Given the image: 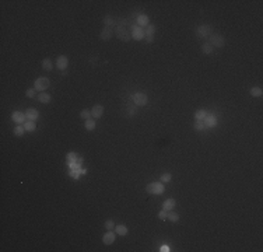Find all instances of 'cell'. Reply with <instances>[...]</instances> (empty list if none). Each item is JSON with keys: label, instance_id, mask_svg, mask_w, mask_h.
Masks as SVG:
<instances>
[{"label": "cell", "instance_id": "cell-30", "mask_svg": "<svg viewBox=\"0 0 263 252\" xmlns=\"http://www.w3.org/2000/svg\"><path fill=\"white\" fill-rule=\"evenodd\" d=\"M171 179H172V175L170 174V172H165V174H162L161 175V182L164 183V182H171Z\"/></svg>", "mask_w": 263, "mask_h": 252}, {"label": "cell", "instance_id": "cell-35", "mask_svg": "<svg viewBox=\"0 0 263 252\" xmlns=\"http://www.w3.org/2000/svg\"><path fill=\"white\" fill-rule=\"evenodd\" d=\"M146 191H147V193L148 195H154V182L153 183H148L146 186Z\"/></svg>", "mask_w": 263, "mask_h": 252}, {"label": "cell", "instance_id": "cell-4", "mask_svg": "<svg viewBox=\"0 0 263 252\" xmlns=\"http://www.w3.org/2000/svg\"><path fill=\"white\" fill-rule=\"evenodd\" d=\"M209 44L213 46V48H223L225 45V41H224V37L223 35H219V34H211L210 35V42Z\"/></svg>", "mask_w": 263, "mask_h": 252}, {"label": "cell", "instance_id": "cell-29", "mask_svg": "<svg viewBox=\"0 0 263 252\" xmlns=\"http://www.w3.org/2000/svg\"><path fill=\"white\" fill-rule=\"evenodd\" d=\"M194 129L197 130V132H202V130L206 129V125H204V122L203 121H196V125H194Z\"/></svg>", "mask_w": 263, "mask_h": 252}, {"label": "cell", "instance_id": "cell-24", "mask_svg": "<svg viewBox=\"0 0 263 252\" xmlns=\"http://www.w3.org/2000/svg\"><path fill=\"white\" fill-rule=\"evenodd\" d=\"M262 94H263V91H262V88H260V87H253V88L251 90V95H252V97H262Z\"/></svg>", "mask_w": 263, "mask_h": 252}, {"label": "cell", "instance_id": "cell-22", "mask_svg": "<svg viewBox=\"0 0 263 252\" xmlns=\"http://www.w3.org/2000/svg\"><path fill=\"white\" fill-rule=\"evenodd\" d=\"M42 67H44V70H48V72H50V70L53 69V63L50 59H44L42 60Z\"/></svg>", "mask_w": 263, "mask_h": 252}, {"label": "cell", "instance_id": "cell-21", "mask_svg": "<svg viewBox=\"0 0 263 252\" xmlns=\"http://www.w3.org/2000/svg\"><path fill=\"white\" fill-rule=\"evenodd\" d=\"M162 192H164V183L162 182L154 183V195H161Z\"/></svg>", "mask_w": 263, "mask_h": 252}, {"label": "cell", "instance_id": "cell-28", "mask_svg": "<svg viewBox=\"0 0 263 252\" xmlns=\"http://www.w3.org/2000/svg\"><path fill=\"white\" fill-rule=\"evenodd\" d=\"M80 118H81V119H84V121L90 119V118H91V111H88V109H83V111L80 112Z\"/></svg>", "mask_w": 263, "mask_h": 252}, {"label": "cell", "instance_id": "cell-36", "mask_svg": "<svg viewBox=\"0 0 263 252\" xmlns=\"http://www.w3.org/2000/svg\"><path fill=\"white\" fill-rule=\"evenodd\" d=\"M167 216H168L167 210H164V209H162V210L160 211V213H158V219H160V220H165V219H167Z\"/></svg>", "mask_w": 263, "mask_h": 252}, {"label": "cell", "instance_id": "cell-37", "mask_svg": "<svg viewBox=\"0 0 263 252\" xmlns=\"http://www.w3.org/2000/svg\"><path fill=\"white\" fill-rule=\"evenodd\" d=\"M160 251H161V252H168V251H170V248H168L167 245H162V247H161V249H160Z\"/></svg>", "mask_w": 263, "mask_h": 252}, {"label": "cell", "instance_id": "cell-18", "mask_svg": "<svg viewBox=\"0 0 263 252\" xmlns=\"http://www.w3.org/2000/svg\"><path fill=\"white\" fill-rule=\"evenodd\" d=\"M207 111L206 109H199L194 112V118H196V121H204V118L207 116Z\"/></svg>", "mask_w": 263, "mask_h": 252}, {"label": "cell", "instance_id": "cell-6", "mask_svg": "<svg viewBox=\"0 0 263 252\" xmlns=\"http://www.w3.org/2000/svg\"><path fill=\"white\" fill-rule=\"evenodd\" d=\"M11 121L13 122H16L17 125H24L25 122H27V116H25V114H23V112H20V111H14L11 114Z\"/></svg>", "mask_w": 263, "mask_h": 252}, {"label": "cell", "instance_id": "cell-17", "mask_svg": "<svg viewBox=\"0 0 263 252\" xmlns=\"http://www.w3.org/2000/svg\"><path fill=\"white\" fill-rule=\"evenodd\" d=\"M50 100H52V97L48 93H39V95H38V101L42 104H48V102H50Z\"/></svg>", "mask_w": 263, "mask_h": 252}, {"label": "cell", "instance_id": "cell-23", "mask_svg": "<svg viewBox=\"0 0 263 252\" xmlns=\"http://www.w3.org/2000/svg\"><path fill=\"white\" fill-rule=\"evenodd\" d=\"M213 51H214V48H213L210 44H203L202 45V52L204 53V55H210V53H213Z\"/></svg>", "mask_w": 263, "mask_h": 252}, {"label": "cell", "instance_id": "cell-10", "mask_svg": "<svg viewBox=\"0 0 263 252\" xmlns=\"http://www.w3.org/2000/svg\"><path fill=\"white\" fill-rule=\"evenodd\" d=\"M25 116H27V121H37L38 118H39V112H38V109H35V108H28V109L24 112Z\"/></svg>", "mask_w": 263, "mask_h": 252}, {"label": "cell", "instance_id": "cell-34", "mask_svg": "<svg viewBox=\"0 0 263 252\" xmlns=\"http://www.w3.org/2000/svg\"><path fill=\"white\" fill-rule=\"evenodd\" d=\"M35 91H37L35 88H28L27 91H25V95H27L28 98H34L35 97Z\"/></svg>", "mask_w": 263, "mask_h": 252}, {"label": "cell", "instance_id": "cell-12", "mask_svg": "<svg viewBox=\"0 0 263 252\" xmlns=\"http://www.w3.org/2000/svg\"><path fill=\"white\" fill-rule=\"evenodd\" d=\"M112 28L111 27H104L101 31V34H99V38H101L102 41H109L111 38H112Z\"/></svg>", "mask_w": 263, "mask_h": 252}, {"label": "cell", "instance_id": "cell-31", "mask_svg": "<svg viewBox=\"0 0 263 252\" xmlns=\"http://www.w3.org/2000/svg\"><path fill=\"white\" fill-rule=\"evenodd\" d=\"M66 160H67L69 163H72V161H76V160H78V155H77L76 153H73V151H72V153H69V154L66 155Z\"/></svg>", "mask_w": 263, "mask_h": 252}, {"label": "cell", "instance_id": "cell-7", "mask_svg": "<svg viewBox=\"0 0 263 252\" xmlns=\"http://www.w3.org/2000/svg\"><path fill=\"white\" fill-rule=\"evenodd\" d=\"M147 101H148V98H147V95L144 93H136L133 95V102L136 104L137 106H142V105H146Z\"/></svg>", "mask_w": 263, "mask_h": 252}, {"label": "cell", "instance_id": "cell-25", "mask_svg": "<svg viewBox=\"0 0 263 252\" xmlns=\"http://www.w3.org/2000/svg\"><path fill=\"white\" fill-rule=\"evenodd\" d=\"M144 32H146V37H153L154 32H155V27L154 25H147Z\"/></svg>", "mask_w": 263, "mask_h": 252}, {"label": "cell", "instance_id": "cell-26", "mask_svg": "<svg viewBox=\"0 0 263 252\" xmlns=\"http://www.w3.org/2000/svg\"><path fill=\"white\" fill-rule=\"evenodd\" d=\"M167 219L170 220V221H172V223H176V221L179 220V216L171 210V213H168V216H167Z\"/></svg>", "mask_w": 263, "mask_h": 252}, {"label": "cell", "instance_id": "cell-32", "mask_svg": "<svg viewBox=\"0 0 263 252\" xmlns=\"http://www.w3.org/2000/svg\"><path fill=\"white\" fill-rule=\"evenodd\" d=\"M105 228L106 230H113L115 228V223H113V220H106L105 221Z\"/></svg>", "mask_w": 263, "mask_h": 252}, {"label": "cell", "instance_id": "cell-33", "mask_svg": "<svg viewBox=\"0 0 263 252\" xmlns=\"http://www.w3.org/2000/svg\"><path fill=\"white\" fill-rule=\"evenodd\" d=\"M104 23H105V27H112V25H113V20H112V17L106 16L105 18H104Z\"/></svg>", "mask_w": 263, "mask_h": 252}, {"label": "cell", "instance_id": "cell-14", "mask_svg": "<svg viewBox=\"0 0 263 252\" xmlns=\"http://www.w3.org/2000/svg\"><path fill=\"white\" fill-rule=\"evenodd\" d=\"M175 204H176V200H175L174 198H170V199H167L165 202L162 203V207H164V210L171 211V210H174Z\"/></svg>", "mask_w": 263, "mask_h": 252}, {"label": "cell", "instance_id": "cell-9", "mask_svg": "<svg viewBox=\"0 0 263 252\" xmlns=\"http://www.w3.org/2000/svg\"><path fill=\"white\" fill-rule=\"evenodd\" d=\"M102 115H104V106L99 105V104L94 105L93 109H91V116H93V119H99Z\"/></svg>", "mask_w": 263, "mask_h": 252}, {"label": "cell", "instance_id": "cell-8", "mask_svg": "<svg viewBox=\"0 0 263 252\" xmlns=\"http://www.w3.org/2000/svg\"><path fill=\"white\" fill-rule=\"evenodd\" d=\"M115 238H116V232H113L112 230H108V231L102 235V242L105 245H111L115 242Z\"/></svg>", "mask_w": 263, "mask_h": 252}, {"label": "cell", "instance_id": "cell-19", "mask_svg": "<svg viewBox=\"0 0 263 252\" xmlns=\"http://www.w3.org/2000/svg\"><path fill=\"white\" fill-rule=\"evenodd\" d=\"M23 126H24L25 132H34V130L37 129V125H35V122H34V121H27V122H25Z\"/></svg>", "mask_w": 263, "mask_h": 252}, {"label": "cell", "instance_id": "cell-1", "mask_svg": "<svg viewBox=\"0 0 263 252\" xmlns=\"http://www.w3.org/2000/svg\"><path fill=\"white\" fill-rule=\"evenodd\" d=\"M49 85H50V81H49L48 77H38L34 81V88L37 90V91H39V93L46 91L49 88Z\"/></svg>", "mask_w": 263, "mask_h": 252}, {"label": "cell", "instance_id": "cell-16", "mask_svg": "<svg viewBox=\"0 0 263 252\" xmlns=\"http://www.w3.org/2000/svg\"><path fill=\"white\" fill-rule=\"evenodd\" d=\"M148 21H150V18L146 16V14H140V16L137 17V25L139 27H147L148 25Z\"/></svg>", "mask_w": 263, "mask_h": 252}, {"label": "cell", "instance_id": "cell-2", "mask_svg": "<svg viewBox=\"0 0 263 252\" xmlns=\"http://www.w3.org/2000/svg\"><path fill=\"white\" fill-rule=\"evenodd\" d=\"M115 32H116V37L123 42H129L130 39H132V35H130V32L125 28V25H119V27H116Z\"/></svg>", "mask_w": 263, "mask_h": 252}, {"label": "cell", "instance_id": "cell-11", "mask_svg": "<svg viewBox=\"0 0 263 252\" xmlns=\"http://www.w3.org/2000/svg\"><path fill=\"white\" fill-rule=\"evenodd\" d=\"M67 65H69V59H67V56H65V55H60V56L56 59V67L57 69L66 70Z\"/></svg>", "mask_w": 263, "mask_h": 252}, {"label": "cell", "instance_id": "cell-39", "mask_svg": "<svg viewBox=\"0 0 263 252\" xmlns=\"http://www.w3.org/2000/svg\"><path fill=\"white\" fill-rule=\"evenodd\" d=\"M129 114L132 115V116H133V115L136 114V109H129Z\"/></svg>", "mask_w": 263, "mask_h": 252}, {"label": "cell", "instance_id": "cell-20", "mask_svg": "<svg viewBox=\"0 0 263 252\" xmlns=\"http://www.w3.org/2000/svg\"><path fill=\"white\" fill-rule=\"evenodd\" d=\"M84 126H85V129L87 130H90V132H91V130H94L95 129V119H87V121H85V123H84Z\"/></svg>", "mask_w": 263, "mask_h": 252}, {"label": "cell", "instance_id": "cell-13", "mask_svg": "<svg viewBox=\"0 0 263 252\" xmlns=\"http://www.w3.org/2000/svg\"><path fill=\"white\" fill-rule=\"evenodd\" d=\"M203 122H204L206 128H214V126L217 125V118H216L214 115H207Z\"/></svg>", "mask_w": 263, "mask_h": 252}, {"label": "cell", "instance_id": "cell-3", "mask_svg": "<svg viewBox=\"0 0 263 252\" xmlns=\"http://www.w3.org/2000/svg\"><path fill=\"white\" fill-rule=\"evenodd\" d=\"M196 34H197L199 38H209L211 34H213V27L209 25V24H203L197 28Z\"/></svg>", "mask_w": 263, "mask_h": 252}, {"label": "cell", "instance_id": "cell-27", "mask_svg": "<svg viewBox=\"0 0 263 252\" xmlns=\"http://www.w3.org/2000/svg\"><path fill=\"white\" fill-rule=\"evenodd\" d=\"M24 132H25V129H24V126H16V128H14V134H16V136H18V137H21V136H23V134H24Z\"/></svg>", "mask_w": 263, "mask_h": 252}, {"label": "cell", "instance_id": "cell-38", "mask_svg": "<svg viewBox=\"0 0 263 252\" xmlns=\"http://www.w3.org/2000/svg\"><path fill=\"white\" fill-rule=\"evenodd\" d=\"M153 41H154L153 37H146V42H147V44H151Z\"/></svg>", "mask_w": 263, "mask_h": 252}, {"label": "cell", "instance_id": "cell-5", "mask_svg": "<svg viewBox=\"0 0 263 252\" xmlns=\"http://www.w3.org/2000/svg\"><path fill=\"white\" fill-rule=\"evenodd\" d=\"M132 38H133L134 41H142V39H144V38H146L144 29H143L142 27H139V25H132Z\"/></svg>", "mask_w": 263, "mask_h": 252}, {"label": "cell", "instance_id": "cell-15", "mask_svg": "<svg viewBox=\"0 0 263 252\" xmlns=\"http://www.w3.org/2000/svg\"><path fill=\"white\" fill-rule=\"evenodd\" d=\"M115 232H116L118 235H127V232H129V230H127V227H126L125 224H119V226H115Z\"/></svg>", "mask_w": 263, "mask_h": 252}]
</instances>
